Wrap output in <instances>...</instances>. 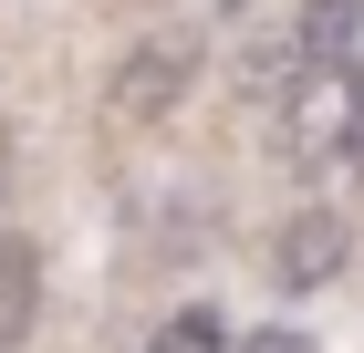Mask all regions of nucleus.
<instances>
[{"mask_svg": "<svg viewBox=\"0 0 364 353\" xmlns=\"http://www.w3.org/2000/svg\"><path fill=\"white\" fill-rule=\"evenodd\" d=\"M271 146L291 177L312 188H343L364 166V53H333V63H302V73L281 83L271 104Z\"/></svg>", "mask_w": 364, "mask_h": 353, "instance_id": "nucleus-1", "label": "nucleus"}, {"mask_svg": "<svg viewBox=\"0 0 364 353\" xmlns=\"http://www.w3.org/2000/svg\"><path fill=\"white\" fill-rule=\"evenodd\" d=\"M343 249H354L343 218L333 208H302L291 229H281V249H271V281H281V291H323V281L343 271Z\"/></svg>", "mask_w": 364, "mask_h": 353, "instance_id": "nucleus-2", "label": "nucleus"}, {"mask_svg": "<svg viewBox=\"0 0 364 353\" xmlns=\"http://www.w3.org/2000/svg\"><path fill=\"white\" fill-rule=\"evenodd\" d=\"M188 63H198L188 42H146V53L114 73V114H125V125H156V114L188 94Z\"/></svg>", "mask_w": 364, "mask_h": 353, "instance_id": "nucleus-3", "label": "nucleus"}, {"mask_svg": "<svg viewBox=\"0 0 364 353\" xmlns=\"http://www.w3.org/2000/svg\"><path fill=\"white\" fill-rule=\"evenodd\" d=\"M31 322H42V249L0 239V353H21Z\"/></svg>", "mask_w": 364, "mask_h": 353, "instance_id": "nucleus-4", "label": "nucleus"}, {"mask_svg": "<svg viewBox=\"0 0 364 353\" xmlns=\"http://www.w3.org/2000/svg\"><path fill=\"white\" fill-rule=\"evenodd\" d=\"M146 353H229V322L208 301H188V312H167V322L146 332Z\"/></svg>", "mask_w": 364, "mask_h": 353, "instance_id": "nucleus-5", "label": "nucleus"}, {"mask_svg": "<svg viewBox=\"0 0 364 353\" xmlns=\"http://www.w3.org/2000/svg\"><path fill=\"white\" fill-rule=\"evenodd\" d=\"M240 353H312V343H302V332H250Z\"/></svg>", "mask_w": 364, "mask_h": 353, "instance_id": "nucleus-6", "label": "nucleus"}]
</instances>
